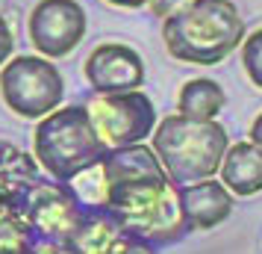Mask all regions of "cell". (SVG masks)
<instances>
[{
	"label": "cell",
	"mask_w": 262,
	"mask_h": 254,
	"mask_svg": "<svg viewBox=\"0 0 262 254\" xmlns=\"http://www.w3.org/2000/svg\"><path fill=\"white\" fill-rule=\"evenodd\" d=\"M191 0H154L147 9L156 15V18H168V15H174L177 9H183V6H189Z\"/></svg>",
	"instance_id": "obj_21"
},
{
	"label": "cell",
	"mask_w": 262,
	"mask_h": 254,
	"mask_svg": "<svg viewBox=\"0 0 262 254\" xmlns=\"http://www.w3.org/2000/svg\"><path fill=\"white\" fill-rule=\"evenodd\" d=\"M27 254H65V248H62L59 242H45V240H38Z\"/></svg>",
	"instance_id": "obj_22"
},
{
	"label": "cell",
	"mask_w": 262,
	"mask_h": 254,
	"mask_svg": "<svg viewBox=\"0 0 262 254\" xmlns=\"http://www.w3.org/2000/svg\"><path fill=\"white\" fill-rule=\"evenodd\" d=\"M18 207L27 216L30 228L36 230V237L45 242H59L77 225V219L83 213V207L77 204L71 189L59 181L33 183Z\"/></svg>",
	"instance_id": "obj_8"
},
{
	"label": "cell",
	"mask_w": 262,
	"mask_h": 254,
	"mask_svg": "<svg viewBox=\"0 0 262 254\" xmlns=\"http://www.w3.org/2000/svg\"><path fill=\"white\" fill-rule=\"evenodd\" d=\"M227 107V95L221 83H215L209 77H194L189 83L180 86L177 95V112L186 119L198 121H215L218 112Z\"/></svg>",
	"instance_id": "obj_15"
},
{
	"label": "cell",
	"mask_w": 262,
	"mask_h": 254,
	"mask_svg": "<svg viewBox=\"0 0 262 254\" xmlns=\"http://www.w3.org/2000/svg\"><path fill=\"white\" fill-rule=\"evenodd\" d=\"M38 163L33 154L21 151L12 142L0 139V207L3 204H21L24 192L38 183Z\"/></svg>",
	"instance_id": "obj_13"
},
{
	"label": "cell",
	"mask_w": 262,
	"mask_h": 254,
	"mask_svg": "<svg viewBox=\"0 0 262 254\" xmlns=\"http://www.w3.org/2000/svg\"><path fill=\"white\" fill-rule=\"evenodd\" d=\"M38 242L36 230L30 228L21 207H0V254H27Z\"/></svg>",
	"instance_id": "obj_17"
},
{
	"label": "cell",
	"mask_w": 262,
	"mask_h": 254,
	"mask_svg": "<svg viewBox=\"0 0 262 254\" xmlns=\"http://www.w3.org/2000/svg\"><path fill=\"white\" fill-rule=\"evenodd\" d=\"M103 169H106L109 183L121 181H144V178H168L159 157L154 154V148H147L144 142L124 148H109L103 157Z\"/></svg>",
	"instance_id": "obj_14"
},
{
	"label": "cell",
	"mask_w": 262,
	"mask_h": 254,
	"mask_svg": "<svg viewBox=\"0 0 262 254\" xmlns=\"http://www.w3.org/2000/svg\"><path fill=\"white\" fill-rule=\"evenodd\" d=\"M150 136V148L174 186L215 178L230 148V133L224 124L186 119L180 112L162 119Z\"/></svg>",
	"instance_id": "obj_2"
},
{
	"label": "cell",
	"mask_w": 262,
	"mask_h": 254,
	"mask_svg": "<svg viewBox=\"0 0 262 254\" xmlns=\"http://www.w3.org/2000/svg\"><path fill=\"white\" fill-rule=\"evenodd\" d=\"M242 68L256 89H262V27L242 38Z\"/></svg>",
	"instance_id": "obj_18"
},
{
	"label": "cell",
	"mask_w": 262,
	"mask_h": 254,
	"mask_svg": "<svg viewBox=\"0 0 262 254\" xmlns=\"http://www.w3.org/2000/svg\"><path fill=\"white\" fill-rule=\"evenodd\" d=\"M106 210L121 225V233L150 245L177 242L189 230L180 210L177 186L168 178L109 183Z\"/></svg>",
	"instance_id": "obj_3"
},
{
	"label": "cell",
	"mask_w": 262,
	"mask_h": 254,
	"mask_svg": "<svg viewBox=\"0 0 262 254\" xmlns=\"http://www.w3.org/2000/svg\"><path fill=\"white\" fill-rule=\"evenodd\" d=\"M218 181L233 192V198H250L262 192V151L253 142H236L227 148Z\"/></svg>",
	"instance_id": "obj_12"
},
{
	"label": "cell",
	"mask_w": 262,
	"mask_h": 254,
	"mask_svg": "<svg viewBox=\"0 0 262 254\" xmlns=\"http://www.w3.org/2000/svg\"><path fill=\"white\" fill-rule=\"evenodd\" d=\"M106 151L109 148L97 136L85 104L56 107L38 119L33 133V157L38 169H45L59 183H68L80 169L103 160Z\"/></svg>",
	"instance_id": "obj_4"
},
{
	"label": "cell",
	"mask_w": 262,
	"mask_h": 254,
	"mask_svg": "<svg viewBox=\"0 0 262 254\" xmlns=\"http://www.w3.org/2000/svg\"><path fill=\"white\" fill-rule=\"evenodd\" d=\"M65 186L71 189V195L77 198V204L83 210H106L109 178H106V169H103V160L80 169Z\"/></svg>",
	"instance_id": "obj_16"
},
{
	"label": "cell",
	"mask_w": 262,
	"mask_h": 254,
	"mask_svg": "<svg viewBox=\"0 0 262 254\" xmlns=\"http://www.w3.org/2000/svg\"><path fill=\"white\" fill-rule=\"evenodd\" d=\"M83 74L95 95H115V92H133L144 86V60L139 50L121 42H103L97 45L83 62Z\"/></svg>",
	"instance_id": "obj_9"
},
{
	"label": "cell",
	"mask_w": 262,
	"mask_h": 254,
	"mask_svg": "<svg viewBox=\"0 0 262 254\" xmlns=\"http://www.w3.org/2000/svg\"><path fill=\"white\" fill-rule=\"evenodd\" d=\"M109 254H156V251H154L150 242H142V240H136V237L121 233L118 242H115V248H112Z\"/></svg>",
	"instance_id": "obj_19"
},
{
	"label": "cell",
	"mask_w": 262,
	"mask_h": 254,
	"mask_svg": "<svg viewBox=\"0 0 262 254\" xmlns=\"http://www.w3.org/2000/svg\"><path fill=\"white\" fill-rule=\"evenodd\" d=\"M15 50V36H12V27H9V21L0 15V68L9 62V56H12Z\"/></svg>",
	"instance_id": "obj_20"
},
{
	"label": "cell",
	"mask_w": 262,
	"mask_h": 254,
	"mask_svg": "<svg viewBox=\"0 0 262 254\" xmlns=\"http://www.w3.org/2000/svg\"><path fill=\"white\" fill-rule=\"evenodd\" d=\"M168 53L189 65H218L245 38V18L233 0H191L162 18Z\"/></svg>",
	"instance_id": "obj_1"
},
{
	"label": "cell",
	"mask_w": 262,
	"mask_h": 254,
	"mask_svg": "<svg viewBox=\"0 0 262 254\" xmlns=\"http://www.w3.org/2000/svg\"><path fill=\"white\" fill-rule=\"evenodd\" d=\"M89 119L106 148H124L144 142L156 127V107L142 89L95 95L89 104Z\"/></svg>",
	"instance_id": "obj_6"
},
{
	"label": "cell",
	"mask_w": 262,
	"mask_h": 254,
	"mask_svg": "<svg viewBox=\"0 0 262 254\" xmlns=\"http://www.w3.org/2000/svg\"><path fill=\"white\" fill-rule=\"evenodd\" d=\"M89 18L77 0H38L27 18V36L48 60L71 56L85 38Z\"/></svg>",
	"instance_id": "obj_7"
},
{
	"label": "cell",
	"mask_w": 262,
	"mask_h": 254,
	"mask_svg": "<svg viewBox=\"0 0 262 254\" xmlns=\"http://www.w3.org/2000/svg\"><path fill=\"white\" fill-rule=\"evenodd\" d=\"M248 142H253V145L262 151V112L253 119V124H250V130H248Z\"/></svg>",
	"instance_id": "obj_23"
},
{
	"label": "cell",
	"mask_w": 262,
	"mask_h": 254,
	"mask_svg": "<svg viewBox=\"0 0 262 254\" xmlns=\"http://www.w3.org/2000/svg\"><path fill=\"white\" fill-rule=\"evenodd\" d=\"M121 237V225L109 210H83L59 245L65 254H109Z\"/></svg>",
	"instance_id": "obj_11"
},
{
	"label": "cell",
	"mask_w": 262,
	"mask_h": 254,
	"mask_svg": "<svg viewBox=\"0 0 262 254\" xmlns=\"http://www.w3.org/2000/svg\"><path fill=\"white\" fill-rule=\"evenodd\" d=\"M109 6H118V9H142V6H150L154 0H103Z\"/></svg>",
	"instance_id": "obj_24"
},
{
	"label": "cell",
	"mask_w": 262,
	"mask_h": 254,
	"mask_svg": "<svg viewBox=\"0 0 262 254\" xmlns=\"http://www.w3.org/2000/svg\"><path fill=\"white\" fill-rule=\"evenodd\" d=\"M0 97L18 119H45L62 107L65 80L53 60L41 53L9 56L0 68Z\"/></svg>",
	"instance_id": "obj_5"
},
{
	"label": "cell",
	"mask_w": 262,
	"mask_h": 254,
	"mask_svg": "<svg viewBox=\"0 0 262 254\" xmlns=\"http://www.w3.org/2000/svg\"><path fill=\"white\" fill-rule=\"evenodd\" d=\"M177 195L189 230H212L218 225H224L233 213V204H236L233 192L215 178L177 186Z\"/></svg>",
	"instance_id": "obj_10"
}]
</instances>
